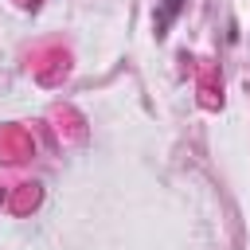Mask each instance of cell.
Returning <instances> with one entry per match:
<instances>
[{
    "label": "cell",
    "mask_w": 250,
    "mask_h": 250,
    "mask_svg": "<svg viewBox=\"0 0 250 250\" xmlns=\"http://www.w3.org/2000/svg\"><path fill=\"white\" fill-rule=\"evenodd\" d=\"M180 8H184V0H160V20H156V27L164 31V27L180 16Z\"/></svg>",
    "instance_id": "obj_1"
}]
</instances>
